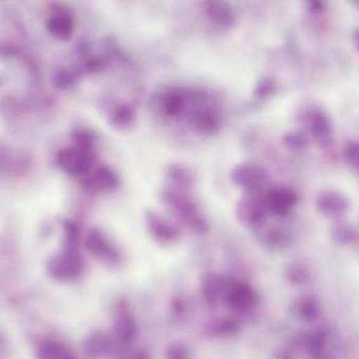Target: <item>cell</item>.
<instances>
[{
    "instance_id": "5",
    "label": "cell",
    "mask_w": 359,
    "mask_h": 359,
    "mask_svg": "<svg viewBox=\"0 0 359 359\" xmlns=\"http://www.w3.org/2000/svg\"><path fill=\"white\" fill-rule=\"evenodd\" d=\"M190 126L203 136H212L219 132L221 121L211 109H200L190 115Z\"/></svg>"
},
{
    "instance_id": "9",
    "label": "cell",
    "mask_w": 359,
    "mask_h": 359,
    "mask_svg": "<svg viewBox=\"0 0 359 359\" xmlns=\"http://www.w3.org/2000/svg\"><path fill=\"white\" fill-rule=\"evenodd\" d=\"M109 120H111L114 128L124 130V128H130L133 122H134V111H132L130 107H126V105H122V107L114 109L113 113L111 114Z\"/></svg>"
},
{
    "instance_id": "4",
    "label": "cell",
    "mask_w": 359,
    "mask_h": 359,
    "mask_svg": "<svg viewBox=\"0 0 359 359\" xmlns=\"http://www.w3.org/2000/svg\"><path fill=\"white\" fill-rule=\"evenodd\" d=\"M147 227L149 233L161 244H172L180 238L176 226L156 212L147 213Z\"/></svg>"
},
{
    "instance_id": "7",
    "label": "cell",
    "mask_w": 359,
    "mask_h": 359,
    "mask_svg": "<svg viewBox=\"0 0 359 359\" xmlns=\"http://www.w3.org/2000/svg\"><path fill=\"white\" fill-rule=\"evenodd\" d=\"M268 206L278 215H284L288 211L293 203L290 192L284 189H274L268 194Z\"/></svg>"
},
{
    "instance_id": "6",
    "label": "cell",
    "mask_w": 359,
    "mask_h": 359,
    "mask_svg": "<svg viewBox=\"0 0 359 359\" xmlns=\"http://www.w3.org/2000/svg\"><path fill=\"white\" fill-rule=\"evenodd\" d=\"M88 250L99 259L103 261L114 263L119 259V255L117 250L114 248L113 245L105 238L101 232L94 231L88 236L86 241Z\"/></svg>"
},
{
    "instance_id": "8",
    "label": "cell",
    "mask_w": 359,
    "mask_h": 359,
    "mask_svg": "<svg viewBox=\"0 0 359 359\" xmlns=\"http://www.w3.org/2000/svg\"><path fill=\"white\" fill-rule=\"evenodd\" d=\"M93 184L99 191L111 192L118 187L119 181L113 170L107 168H100L93 177Z\"/></svg>"
},
{
    "instance_id": "11",
    "label": "cell",
    "mask_w": 359,
    "mask_h": 359,
    "mask_svg": "<svg viewBox=\"0 0 359 359\" xmlns=\"http://www.w3.org/2000/svg\"><path fill=\"white\" fill-rule=\"evenodd\" d=\"M184 99L180 95L170 94L164 98L163 111L164 113L170 117H176L183 111Z\"/></svg>"
},
{
    "instance_id": "2",
    "label": "cell",
    "mask_w": 359,
    "mask_h": 359,
    "mask_svg": "<svg viewBox=\"0 0 359 359\" xmlns=\"http://www.w3.org/2000/svg\"><path fill=\"white\" fill-rule=\"evenodd\" d=\"M231 179L236 185L249 194L259 191L267 183L268 178L263 168L253 164H241L231 172Z\"/></svg>"
},
{
    "instance_id": "3",
    "label": "cell",
    "mask_w": 359,
    "mask_h": 359,
    "mask_svg": "<svg viewBox=\"0 0 359 359\" xmlns=\"http://www.w3.org/2000/svg\"><path fill=\"white\" fill-rule=\"evenodd\" d=\"M236 215L238 221L247 227H259L265 221V206L255 196H245L236 207Z\"/></svg>"
},
{
    "instance_id": "10",
    "label": "cell",
    "mask_w": 359,
    "mask_h": 359,
    "mask_svg": "<svg viewBox=\"0 0 359 359\" xmlns=\"http://www.w3.org/2000/svg\"><path fill=\"white\" fill-rule=\"evenodd\" d=\"M168 179L180 188V189H188L191 187L194 180L191 174L181 165L170 166L168 172Z\"/></svg>"
},
{
    "instance_id": "1",
    "label": "cell",
    "mask_w": 359,
    "mask_h": 359,
    "mask_svg": "<svg viewBox=\"0 0 359 359\" xmlns=\"http://www.w3.org/2000/svg\"><path fill=\"white\" fill-rule=\"evenodd\" d=\"M163 200L175 215L181 219L188 227L198 233H205L208 230L206 221L198 212V207L194 201L178 190H165Z\"/></svg>"
}]
</instances>
